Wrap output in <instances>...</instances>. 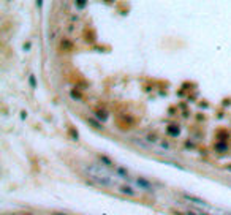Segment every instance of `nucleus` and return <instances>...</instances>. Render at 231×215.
I'll list each match as a JSON object with an SVG mask.
<instances>
[{
  "mask_svg": "<svg viewBox=\"0 0 231 215\" xmlns=\"http://www.w3.org/2000/svg\"><path fill=\"white\" fill-rule=\"evenodd\" d=\"M36 3H38V6H41V3H43V0H36Z\"/></svg>",
  "mask_w": 231,
  "mask_h": 215,
  "instance_id": "3",
  "label": "nucleus"
},
{
  "mask_svg": "<svg viewBox=\"0 0 231 215\" xmlns=\"http://www.w3.org/2000/svg\"><path fill=\"white\" fill-rule=\"evenodd\" d=\"M169 133H173V136H174V133H179V131H176V128H173V127H171V128H169Z\"/></svg>",
  "mask_w": 231,
  "mask_h": 215,
  "instance_id": "2",
  "label": "nucleus"
},
{
  "mask_svg": "<svg viewBox=\"0 0 231 215\" xmlns=\"http://www.w3.org/2000/svg\"><path fill=\"white\" fill-rule=\"evenodd\" d=\"M76 5H78L79 8H84V5H86V0H76Z\"/></svg>",
  "mask_w": 231,
  "mask_h": 215,
  "instance_id": "1",
  "label": "nucleus"
}]
</instances>
